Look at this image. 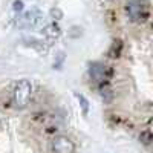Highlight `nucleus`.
<instances>
[{
  "label": "nucleus",
  "mask_w": 153,
  "mask_h": 153,
  "mask_svg": "<svg viewBox=\"0 0 153 153\" xmlns=\"http://www.w3.org/2000/svg\"><path fill=\"white\" fill-rule=\"evenodd\" d=\"M14 9H16V11H22V9H23V3H22V2H16V3H14Z\"/></svg>",
  "instance_id": "9"
},
{
  "label": "nucleus",
  "mask_w": 153,
  "mask_h": 153,
  "mask_svg": "<svg viewBox=\"0 0 153 153\" xmlns=\"http://www.w3.org/2000/svg\"><path fill=\"white\" fill-rule=\"evenodd\" d=\"M51 152L52 153H74L75 144L71 138L65 135H57L51 141Z\"/></svg>",
  "instance_id": "4"
},
{
  "label": "nucleus",
  "mask_w": 153,
  "mask_h": 153,
  "mask_svg": "<svg viewBox=\"0 0 153 153\" xmlns=\"http://www.w3.org/2000/svg\"><path fill=\"white\" fill-rule=\"evenodd\" d=\"M60 34H61V29H60V26L57 23H51V25H48V26L43 29V35L48 38V40H55V38H58L60 37Z\"/></svg>",
  "instance_id": "6"
},
{
  "label": "nucleus",
  "mask_w": 153,
  "mask_h": 153,
  "mask_svg": "<svg viewBox=\"0 0 153 153\" xmlns=\"http://www.w3.org/2000/svg\"><path fill=\"white\" fill-rule=\"evenodd\" d=\"M112 75H113L112 68L103 65V63H92V65L89 66V76H91V80L97 86L109 83L110 78H112Z\"/></svg>",
  "instance_id": "3"
},
{
  "label": "nucleus",
  "mask_w": 153,
  "mask_h": 153,
  "mask_svg": "<svg viewBox=\"0 0 153 153\" xmlns=\"http://www.w3.org/2000/svg\"><path fill=\"white\" fill-rule=\"evenodd\" d=\"M139 139L146 144V146H149L150 143H152V133H150V129H146L143 133H141V136H139Z\"/></svg>",
  "instance_id": "7"
},
{
  "label": "nucleus",
  "mask_w": 153,
  "mask_h": 153,
  "mask_svg": "<svg viewBox=\"0 0 153 153\" xmlns=\"http://www.w3.org/2000/svg\"><path fill=\"white\" fill-rule=\"evenodd\" d=\"M32 95V84L29 80H20L12 91V103L17 109H25L29 104Z\"/></svg>",
  "instance_id": "2"
},
{
  "label": "nucleus",
  "mask_w": 153,
  "mask_h": 153,
  "mask_svg": "<svg viewBox=\"0 0 153 153\" xmlns=\"http://www.w3.org/2000/svg\"><path fill=\"white\" fill-rule=\"evenodd\" d=\"M42 19V12L38 11L37 8H32L31 11L25 12V14L17 20V26L20 28H25V29H29V28H34L38 25V22H40Z\"/></svg>",
  "instance_id": "5"
},
{
  "label": "nucleus",
  "mask_w": 153,
  "mask_h": 153,
  "mask_svg": "<svg viewBox=\"0 0 153 153\" xmlns=\"http://www.w3.org/2000/svg\"><path fill=\"white\" fill-rule=\"evenodd\" d=\"M126 14L135 23H144L150 16V6L146 0H129L126 3Z\"/></svg>",
  "instance_id": "1"
},
{
  "label": "nucleus",
  "mask_w": 153,
  "mask_h": 153,
  "mask_svg": "<svg viewBox=\"0 0 153 153\" xmlns=\"http://www.w3.org/2000/svg\"><path fill=\"white\" fill-rule=\"evenodd\" d=\"M75 95H76V98H78V100L81 101V106H83V109H84V113H87L89 106H87V101H86V98H84L83 95H78V94H75Z\"/></svg>",
  "instance_id": "8"
}]
</instances>
